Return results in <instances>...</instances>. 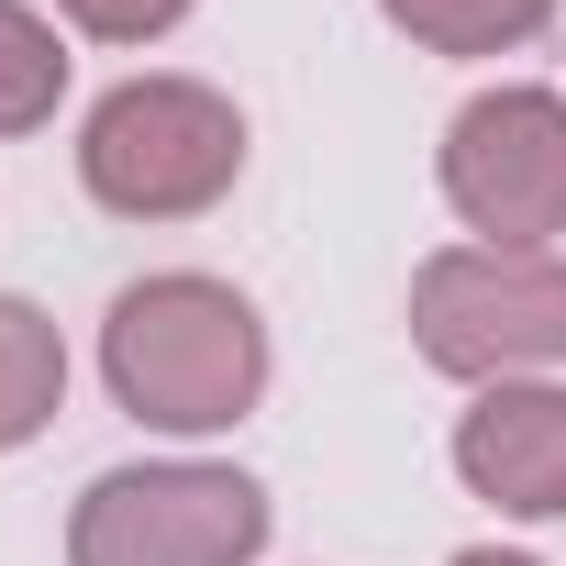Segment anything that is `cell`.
<instances>
[{
  "label": "cell",
  "mask_w": 566,
  "mask_h": 566,
  "mask_svg": "<svg viewBox=\"0 0 566 566\" xmlns=\"http://www.w3.org/2000/svg\"><path fill=\"white\" fill-rule=\"evenodd\" d=\"M101 367H112V400L134 422L222 433L266 389V323H255L244 290H222V277H145V290H123L112 323H101Z\"/></svg>",
  "instance_id": "obj_1"
},
{
  "label": "cell",
  "mask_w": 566,
  "mask_h": 566,
  "mask_svg": "<svg viewBox=\"0 0 566 566\" xmlns=\"http://www.w3.org/2000/svg\"><path fill=\"white\" fill-rule=\"evenodd\" d=\"M244 167V123L222 90L200 78H123L90 134H78V178L101 211L123 222H178V211H211Z\"/></svg>",
  "instance_id": "obj_2"
},
{
  "label": "cell",
  "mask_w": 566,
  "mask_h": 566,
  "mask_svg": "<svg viewBox=\"0 0 566 566\" xmlns=\"http://www.w3.org/2000/svg\"><path fill=\"white\" fill-rule=\"evenodd\" d=\"M411 345L444 378H511V367H566V255H511V244H455L411 277Z\"/></svg>",
  "instance_id": "obj_3"
},
{
  "label": "cell",
  "mask_w": 566,
  "mask_h": 566,
  "mask_svg": "<svg viewBox=\"0 0 566 566\" xmlns=\"http://www.w3.org/2000/svg\"><path fill=\"white\" fill-rule=\"evenodd\" d=\"M255 544L266 489L244 467H112L67 522V566H244Z\"/></svg>",
  "instance_id": "obj_4"
},
{
  "label": "cell",
  "mask_w": 566,
  "mask_h": 566,
  "mask_svg": "<svg viewBox=\"0 0 566 566\" xmlns=\"http://www.w3.org/2000/svg\"><path fill=\"white\" fill-rule=\"evenodd\" d=\"M444 200L511 255H544V233H566V101L555 90L467 101L444 123Z\"/></svg>",
  "instance_id": "obj_5"
},
{
  "label": "cell",
  "mask_w": 566,
  "mask_h": 566,
  "mask_svg": "<svg viewBox=\"0 0 566 566\" xmlns=\"http://www.w3.org/2000/svg\"><path fill=\"white\" fill-rule=\"evenodd\" d=\"M455 467L478 500L522 511V522H566V389H489L455 422Z\"/></svg>",
  "instance_id": "obj_6"
},
{
  "label": "cell",
  "mask_w": 566,
  "mask_h": 566,
  "mask_svg": "<svg viewBox=\"0 0 566 566\" xmlns=\"http://www.w3.org/2000/svg\"><path fill=\"white\" fill-rule=\"evenodd\" d=\"M56 400H67V345H56V323H45L34 301L0 290V455L34 444V433L56 422Z\"/></svg>",
  "instance_id": "obj_7"
},
{
  "label": "cell",
  "mask_w": 566,
  "mask_h": 566,
  "mask_svg": "<svg viewBox=\"0 0 566 566\" xmlns=\"http://www.w3.org/2000/svg\"><path fill=\"white\" fill-rule=\"evenodd\" d=\"M544 12L555 0H389V23L433 56H500V45L544 34Z\"/></svg>",
  "instance_id": "obj_8"
},
{
  "label": "cell",
  "mask_w": 566,
  "mask_h": 566,
  "mask_svg": "<svg viewBox=\"0 0 566 566\" xmlns=\"http://www.w3.org/2000/svg\"><path fill=\"white\" fill-rule=\"evenodd\" d=\"M67 90V45L23 12V0H0V134H34Z\"/></svg>",
  "instance_id": "obj_9"
},
{
  "label": "cell",
  "mask_w": 566,
  "mask_h": 566,
  "mask_svg": "<svg viewBox=\"0 0 566 566\" xmlns=\"http://www.w3.org/2000/svg\"><path fill=\"white\" fill-rule=\"evenodd\" d=\"M56 12L78 23V34H101V45H145V34H167L189 0H56Z\"/></svg>",
  "instance_id": "obj_10"
},
{
  "label": "cell",
  "mask_w": 566,
  "mask_h": 566,
  "mask_svg": "<svg viewBox=\"0 0 566 566\" xmlns=\"http://www.w3.org/2000/svg\"><path fill=\"white\" fill-rule=\"evenodd\" d=\"M455 566H533V555H500V544H478V555H455Z\"/></svg>",
  "instance_id": "obj_11"
}]
</instances>
